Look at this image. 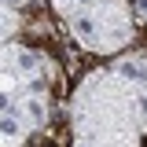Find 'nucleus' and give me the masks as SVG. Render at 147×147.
<instances>
[{"label": "nucleus", "mask_w": 147, "mask_h": 147, "mask_svg": "<svg viewBox=\"0 0 147 147\" xmlns=\"http://www.w3.org/2000/svg\"><path fill=\"white\" fill-rule=\"evenodd\" d=\"M70 147H147V59L88 70L70 99Z\"/></svg>", "instance_id": "f257e3e1"}, {"label": "nucleus", "mask_w": 147, "mask_h": 147, "mask_svg": "<svg viewBox=\"0 0 147 147\" xmlns=\"http://www.w3.org/2000/svg\"><path fill=\"white\" fill-rule=\"evenodd\" d=\"M52 96V59L18 37V11L0 4V147H22L48 125Z\"/></svg>", "instance_id": "f03ea898"}, {"label": "nucleus", "mask_w": 147, "mask_h": 147, "mask_svg": "<svg viewBox=\"0 0 147 147\" xmlns=\"http://www.w3.org/2000/svg\"><path fill=\"white\" fill-rule=\"evenodd\" d=\"M52 11L70 37L96 55H118L136 37V15L129 0H52Z\"/></svg>", "instance_id": "7ed1b4c3"}, {"label": "nucleus", "mask_w": 147, "mask_h": 147, "mask_svg": "<svg viewBox=\"0 0 147 147\" xmlns=\"http://www.w3.org/2000/svg\"><path fill=\"white\" fill-rule=\"evenodd\" d=\"M0 4H4V7H15V11H18V7H26L30 0H0Z\"/></svg>", "instance_id": "20e7f679"}, {"label": "nucleus", "mask_w": 147, "mask_h": 147, "mask_svg": "<svg viewBox=\"0 0 147 147\" xmlns=\"http://www.w3.org/2000/svg\"><path fill=\"white\" fill-rule=\"evenodd\" d=\"M136 15H140V18L147 22V0H136Z\"/></svg>", "instance_id": "39448f33"}]
</instances>
